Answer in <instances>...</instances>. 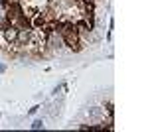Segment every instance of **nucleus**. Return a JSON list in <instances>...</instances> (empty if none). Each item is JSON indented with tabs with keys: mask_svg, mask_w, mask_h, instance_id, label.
Here are the masks:
<instances>
[{
	"mask_svg": "<svg viewBox=\"0 0 148 132\" xmlns=\"http://www.w3.org/2000/svg\"><path fill=\"white\" fill-rule=\"evenodd\" d=\"M44 128V122L42 120H34L32 122V130H42Z\"/></svg>",
	"mask_w": 148,
	"mask_h": 132,
	"instance_id": "obj_1",
	"label": "nucleus"
},
{
	"mask_svg": "<svg viewBox=\"0 0 148 132\" xmlns=\"http://www.w3.org/2000/svg\"><path fill=\"white\" fill-rule=\"evenodd\" d=\"M14 2H18V0H2V6H8V4H14Z\"/></svg>",
	"mask_w": 148,
	"mask_h": 132,
	"instance_id": "obj_2",
	"label": "nucleus"
},
{
	"mask_svg": "<svg viewBox=\"0 0 148 132\" xmlns=\"http://www.w3.org/2000/svg\"><path fill=\"white\" fill-rule=\"evenodd\" d=\"M38 109H40V107H32V109L28 110V114H36V112H38Z\"/></svg>",
	"mask_w": 148,
	"mask_h": 132,
	"instance_id": "obj_3",
	"label": "nucleus"
},
{
	"mask_svg": "<svg viewBox=\"0 0 148 132\" xmlns=\"http://www.w3.org/2000/svg\"><path fill=\"white\" fill-rule=\"evenodd\" d=\"M4 71H6V65H4V63H0V73H4Z\"/></svg>",
	"mask_w": 148,
	"mask_h": 132,
	"instance_id": "obj_4",
	"label": "nucleus"
}]
</instances>
